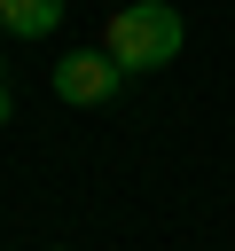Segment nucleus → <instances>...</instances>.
<instances>
[{
    "label": "nucleus",
    "instance_id": "1",
    "mask_svg": "<svg viewBox=\"0 0 235 251\" xmlns=\"http://www.w3.org/2000/svg\"><path fill=\"white\" fill-rule=\"evenodd\" d=\"M180 39H188V24H180L172 0H125V8H110V24H102V47H110L125 71H164V63L180 55Z\"/></svg>",
    "mask_w": 235,
    "mask_h": 251
},
{
    "label": "nucleus",
    "instance_id": "2",
    "mask_svg": "<svg viewBox=\"0 0 235 251\" xmlns=\"http://www.w3.org/2000/svg\"><path fill=\"white\" fill-rule=\"evenodd\" d=\"M133 71L110 55V47H70L63 63H55V94L63 102H78V110H94V102H118V86H125Z\"/></svg>",
    "mask_w": 235,
    "mask_h": 251
},
{
    "label": "nucleus",
    "instance_id": "3",
    "mask_svg": "<svg viewBox=\"0 0 235 251\" xmlns=\"http://www.w3.org/2000/svg\"><path fill=\"white\" fill-rule=\"evenodd\" d=\"M63 24V0H0V31L8 39H47Z\"/></svg>",
    "mask_w": 235,
    "mask_h": 251
},
{
    "label": "nucleus",
    "instance_id": "4",
    "mask_svg": "<svg viewBox=\"0 0 235 251\" xmlns=\"http://www.w3.org/2000/svg\"><path fill=\"white\" fill-rule=\"evenodd\" d=\"M16 118V94H8V71H0V126Z\"/></svg>",
    "mask_w": 235,
    "mask_h": 251
}]
</instances>
